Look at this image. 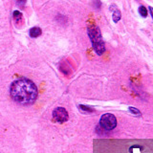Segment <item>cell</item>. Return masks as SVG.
<instances>
[{
	"label": "cell",
	"mask_w": 153,
	"mask_h": 153,
	"mask_svg": "<svg viewBox=\"0 0 153 153\" xmlns=\"http://www.w3.org/2000/svg\"><path fill=\"white\" fill-rule=\"evenodd\" d=\"M100 126L104 130H112L117 126V119L111 113H105L100 120Z\"/></svg>",
	"instance_id": "cell-3"
},
{
	"label": "cell",
	"mask_w": 153,
	"mask_h": 153,
	"mask_svg": "<svg viewBox=\"0 0 153 153\" xmlns=\"http://www.w3.org/2000/svg\"><path fill=\"white\" fill-rule=\"evenodd\" d=\"M139 13L141 14L143 17H146L147 16V10L145 6H140L139 8Z\"/></svg>",
	"instance_id": "cell-9"
},
{
	"label": "cell",
	"mask_w": 153,
	"mask_h": 153,
	"mask_svg": "<svg viewBox=\"0 0 153 153\" xmlns=\"http://www.w3.org/2000/svg\"><path fill=\"white\" fill-rule=\"evenodd\" d=\"M79 108L80 111L85 112V113H92L95 111V109L92 107H89V106H86V105H79Z\"/></svg>",
	"instance_id": "cell-7"
},
{
	"label": "cell",
	"mask_w": 153,
	"mask_h": 153,
	"mask_svg": "<svg viewBox=\"0 0 153 153\" xmlns=\"http://www.w3.org/2000/svg\"><path fill=\"white\" fill-rule=\"evenodd\" d=\"M88 36L92 43L93 49L98 56H102L105 52V44L99 27L91 26L88 28Z\"/></svg>",
	"instance_id": "cell-2"
},
{
	"label": "cell",
	"mask_w": 153,
	"mask_h": 153,
	"mask_svg": "<svg viewBox=\"0 0 153 153\" xmlns=\"http://www.w3.org/2000/svg\"><path fill=\"white\" fill-rule=\"evenodd\" d=\"M68 112L66 111V109L63 107H56L54 111H53V119L56 123H65L68 121Z\"/></svg>",
	"instance_id": "cell-4"
},
{
	"label": "cell",
	"mask_w": 153,
	"mask_h": 153,
	"mask_svg": "<svg viewBox=\"0 0 153 153\" xmlns=\"http://www.w3.org/2000/svg\"><path fill=\"white\" fill-rule=\"evenodd\" d=\"M113 14H112V17H113V21L115 23L119 22L120 20H121V17H122V13H121V11H120L119 9H114L113 10Z\"/></svg>",
	"instance_id": "cell-6"
},
{
	"label": "cell",
	"mask_w": 153,
	"mask_h": 153,
	"mask_svg": "<svg viewBox=\"0 0 153 153\" xmlns=\"http://www.w3.org/2000/svg\"><path fill=\"white\" fill-rule=\"evenodd\" d=\"M26 2H27V0H16L17 5L19 7H21V8H23L24 6H25Z\"/></svg>",
	"instance_id": "cell-11"
},
{
	"label": "cell",
	"mask_w": 153,
	"mask_h": 153,
	"mask_svg": "<svg viewBox=\"0 0 153 153\" xmlns=\"http://www.w3.org/2000/svg\"><path fill=\"white\" fill-rule=\"evenodd\" d=\"M148 10H149V12H150L151 17L153 18V7H149V8H148Z\"/></svg>",
	"instance_id": "cell-12"
},
{
	"label": "cell",
	"mask_w": 153,
	"mask_h": 153,
	"mask_svg": "<svg viewBox=\"0 0 153 153\" xmlns=\"http://www.w3.org/2000/svg\"><path fill=\"white\" fill-rule=\"evenodd\" d=\"M13 18H14V20H16V22L17 23L18 21H20V19L22 18V13L18 11H14L13 12Z\"/></svg>",
	"instance_id": "cell-10"
},
{
	"label": "cell",
	"mask_w": 153,
	"mask_h": 153,
	"mask_svg": "<svg viewBox=\"0 0 153 153\" xmlns=\"http://www.w3.org/2000/svg\"><path fill=\"white\" fill-rule=\"evenodd\" d=\"M128 111L130 112V113H132L133 115H135V116H138V117H141V116H142V113H141L140 110L137 109V108H135V107L130 106V107L128 108Z\"/></svg>",
	"instance_id": "cell-8"
},
{
	"label": "cell",
	"mask_w": 153,
	"mask_h": 153,
	"mask_svg": "<svg viewBox=\"0 0 153 153\" xmlns=\"http://www.w3.org/2000/svg\"><path fill=\"white\" fill-rule=\"evenodd\" d=\"M41 33H42L41 29L38 28V27H33V28L31 29L30 32H29L31 37H37V36H39L41 35Z\"/></svg>",
	"instance_id": "cell-5"
},
{
	"label": "cell",
	"mask_w": 153,
	"mask_h": 153,
	"mask_svg": "<svg viewBox=\"0 0 153 153\" xmlns=\"http://www.w3.org/2000/svg\"><path fill=\"white\" fill-rule=\"evenodd\" d=\"M11 97L16 102L22 105H30L37 98V88L31 79L20 78L14 80L10 88Z\"/></svg>",
	"instance_id": "cell-1"
}]
</instances>
